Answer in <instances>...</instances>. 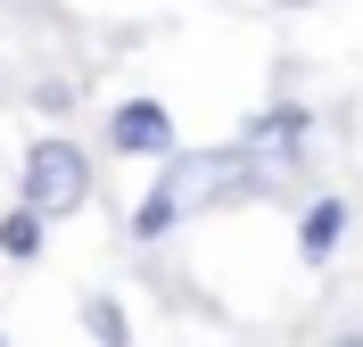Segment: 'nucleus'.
Listing matches in <instances>:
<instances>
[{
  "instance_id": "f257e3e1",
  "label": "nucleus",
  "mask_w": 363,
  "mask_h": 347,
  "mask_svg": "<svg viewBox=\"0 0 363 347\" xmlns=\"http://www.w3.org/2000/svg\"><path fill=\"white\" fill-rule=\"evenodd\" d=\"M165 182H174L182 215H215V207H256V199H281L272 165L256 158L240 133L215 141V149H174V158H165Z\"/></svg>"
},
{
  "instance_id": "f03ea898",
  "label": "nucleus",
  "mask_w": 363,
  "mask_h": 347,
  "mask_svg": "<svg viewBox=\"0 0 363 347\" xmlns=\"http://www.w3.org/2000/svg\"><path fill=\"white\" fill-rule=\"evenodd\" d=\"M17 199L42 224H67V215H83L91 199H99V158H91L74 133H33L17 158Z\"/></svg>"
},
{
  "instance_id": "7ed1b4c3",
  "label": "nucleus",
  "mask_w": 363,
  "mask_h": 347,
  "mask_svg": "<svg viewBox=\"0 0 363 347\" xmlns=\"http://www.w3.org/2000/svg\"><path fill=\"white\" fill-rule=\"evenodd\" d=\"M240 141L272 165V182H297V174H306V158H314V108H306L297 92H272L264 108L240 124Z\"/></svg>"
},
{
  "instance_id": "20e7f679",
  "label": "nucleus",
  "mask_w": 363,
  "mask_h": 347,
  "mask_svg": "<svg viewBox=\"0 0 363 347\" xmlns=\"http://www.w3.org/2000/svg\"><path fill=\"white\" fill-rule=\"evenodd\" d=\"M99 141H108V158H157V165L182 149V133H174V108H165L157 92L116 99V108H108V133H99Z\"/></svg>"
},
{
  "instance_id": "39448f33",
  "label": "nucleus",
  "mask_w": 363,
  "mask_h": 347,
  "mask_svg": "<svg viewBox=\"0 0 363 347\" xmlns=\"http://www.w3.org/2000/svg\"><path fill=\"white\" fill-rule=\"evenodd\" d=\"M347 224H355V215H347V190H314V199L297 207V256H306V265H330L339 240H347Z\"/></svg>"
},
{
  "instance_id": "423d86ee",
  "label": "nucleus",
  "mask_w": 363,
  "mask_h": 347,
  "mask_svg": "<svg viewBox=\"0 0 363 347\" xmlns=\"http://www.w3.org/2000/svg\"><path fill=\"white\" fill-rule=\"evenodd\" d=\"M190 224L182 215V199H174V182H165V165H157V182L133 199V215H124V231H133V248H157V240H174V231Z\"/></svg>"
},
{
  "instance_id": "0eeeda50",
  "label": "nucleus",
  "mask_w": 363,
  "mask_h": 347,
  "mask_svg": "<svg viewBox=\"0 0 363 347\" xmlns=\"http://www.w3.org/2000/svg\"><path fill=\"white\" fill-rule=\"evenodd\" d=\"M42 248H50V224L25 207V199H9V207H0V256H9V265H42Z\"/></svg>"
},
{
  "instance_id": "6e6552de",
  "label": "nucleus",
  "mask_w": 363,
  "mask_h": 347,
  "mask_svg": "<svg viewBox=\"0 0 363 347\" xmlns=\"http://www.w3.org/2000/svg\"><path fill=\"white\" fill-rule=\"evenodd\" d=\"M83 331H91V347H133V314L116 306V290H91L83 298Z\"/></svg>"
},
{
  "instance_id": "1a4fd4ad",
  "label": "nucleus",
  "mask_w": 363,
  "mask_h": 347,
  "mask_svg": "<svg viewBox=\"0 0 363 347\" xmlns=\"http://www.w3.org/2000/svg\"><path fill=\"white\" fill-rule=\"evenodd\" d=\"M25 99L42 116H74L83 108V83H74V75H42V83H25Z\"/></svg>"
},
{
  "instance_id": "9d476101",
  "label": "nucleus",
  "mask_w": 363,
  "mask_h": 347,
  "mask_svg": "<svg viewBox=\"0 0 363 347\" xmlns=\"http://www.w3.org/2000/svg\"><path fill=\"white\" fill-rule=\"evenodd\" d=\"M322 347H363V323H339V331H330Z\"/></svg>"
},
{
  "instance_id": "9b49d317",
  "label": "nucleus",
  "mask_w": 363,
  "mask_h": 347,
  "mask_svg": "<svg viewBox=\"0 0 363 347\" xmlns=\"http://www.w3.org/2000/svg\"><path fill=\"white\" fill-rule=\"evenodd\" d=\"M281 9H314V0H281Z\"/></svg>"
},
{
  "instance_id": "f8f14e48",
  "label": "nucleus",
  "mask_w": 363,
  "mask_h": 347,
  "mask_svg": "<svg viewBox=\"0 0 363 347\" xmlns=\"http://www.w3.org/2000/svg\"><path fill=\"white\" fill-rule=\"evenodd\" d=\"M0 347H9V339H0Z\"/></svg>"
}]
</instances>
